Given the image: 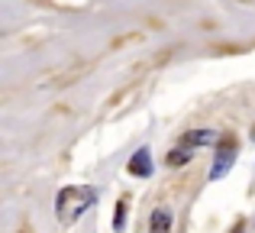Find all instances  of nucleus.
Instances as JSON below:
<instances>
[{
  "mask_svg": "<svg viewBox=\"0 0 255 233\" xmlns=\"http://www.w3.org/2000/svg\"><path fill=\"white\" fill-rule=\"evenodd\" d=\"M94 201H97V191H94L91 185H68V188H62L58 198H55L58 221L62 224H75L87 208H94Z\"/></svg>",
  "mask_w": 255,
  "mask_h": 233,
  "instance_id": "f257e3e1",
  "label": "nucleus"
},
{
  "mask_svg": "<svg viewBox=\"0 0 255 233\" xmlns=\"http://www.w3.org/2000/svg\"><path fill=\"white\" fill-rule=\"evenodd\" d=\"M236 165V143L233 139H220L217 152H213V169H210V182H220L226 172Z\"/></svg>",
  "mask_w": 255,
  "mask_h": 233,
  "instance_id": "f03ea898",
  "label": "nucleus"
},
{
  "mask_svg": "<svg viewBox=\"0 0 255 233\" xmlns=\"http://www.w3.org/2000/svg\"><path fill=\"white\" fill-rule=\"evenodd\" d=\"M129 175H136V178H145V175H152V152L145 149H136V156L129 159Z\"/></svg>",
  "mask_w": 255,
  "mask_h": 233,
  "instance_id": "7ed1b4c3",
  "label": "nucleus"
},
{
  "mask_svg": "<svg viewBox=\"0 0 255 233\" xmlns=\"http://www.w3.org/2000/svg\"><path fill=\"white\" fill-rule=\"evenodd\" d=\"M217 130H191V133H187V136H184V146H191V149H194V146H210V143H217Z\"/></svg>",
  "mask_w": 255,
  "mask_h": 233,
  "instance_id": "20e7f679",
  "label": "nucleus"
},
{
  "mask_svg": "<svg viewBox=\"0 0 255 233\" xmlns=\"http://www.w3.org/2000/svg\"><path fill=\"white\" fill-rule=\"evenodd\" d=\"M149 233H171V214L165 208L152 211V221H149Z\"/></svg>",
  "mask_w": 255,
  "mask_h": 233,
  "instance_id": "39448f33",
  "label": "nucleus"
},
{
  "mask_svg": "<svg viewBox=\"0 0 255 233\" xmlns=\"http://www.w3.org/2000/svg\"><path fill=\"white\" fill-rule=\"evenodd\" d=\"M187 159H191V146H181V149H171L168 165H184Z\"/></svg>",
  "mask_w": 255,
  "mask_h": 233,
  "instance_id": "423d86ee",
  "label": "nucleus"
},
{
  "mask_svg": "<svg viewBox=\"0 0 255 233\" xmlns=\"http://www.w3.org/2000/svg\"><path fill=\"white\" fill-rule=\"evenodd\" d=\"M123 214H126V201H120V204H117V217H113V230L123 227Z\"/></svg>",
  "mask_w": 255,
  "mask_h": 233,
  "instance_id": "0eeeda50",
  "label": "nucleus"
},
{
  "mask_svg": "<svg viewBox=\"0 0 255 233\" xmlns=\"http://www.w3.org/2000/svg\"><path fill=\"white\" fill-rule=\"evenodd\" d=\"M243 227H246V221H236V227H233V233H243Z\"/></svg>",
  "mask_w": 255,
  "mask_h": 233,
  "instance_id": "6e6552de",
  "label": "nucleus"
},
{
  "mask_svg": "<svg viewBox=\"0 0 255 233\" xmlns=\"http://www.w3.org/2000/svg\"><path fill=\"white\" fill-rule=\"evenodd\" d=\"M252 139H255V130H252Z\"/></svg>",
  "mask_w": 255,
  "mask_h": 233,
  "instance_id": "1a4fd4ad",
  "label": "nucleus"
}]
</instances>
